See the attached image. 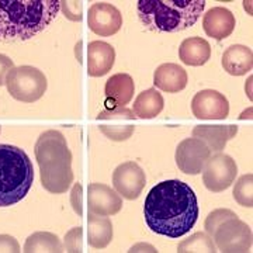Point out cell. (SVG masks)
<instances>
[{
	"mask_svg": "<svg viewBox=\"0 0 253 253\" xmlns=\"http://www.w3.org/2000/svg\"><path fill=\"white\" fill-rule=\"evenodd\" d=\"M199 203L193 189L173 179L158 183L145 200V221L158 235L180 238L191 231L199 219Z\"/></svg>",
	"mask_w": 253,
	"mask_h": 253,
	"instance_id": "1",
	"label": "cell"
},
{
	"mask_svg": "<svg viewBox=\"0 0 253 253\" xmlns=\"http://www.w3.org/2000/svg\"><path fill=\"white\" fill-rule=\"evenodd\" d=\"M59 9V0H0V41L33 38L52 23Z\"/></svg>",
	"mask_w": 253,
	"mask_h": 253,
	"instance_id": "2",
	"label": "cell"
},
{
	"mask_svg": "<svg viewBox=\"0 0 253 253\" xmlns=\"http://www.w3.org/2000/svg\"><path fill=\"white\" fill-rule=\"evenodd\" d=\"M34 151L42 187L52 194L66 193L73 183V158L62 132L56 129L42 132Z\"/></svg>",
	"mask_w": 253,
	"mask_h": 253,
	"instance_id": "3",
	"label": "cell"
},
{
	"mask_svg": "<svg viewBox=\"0 0 253 253\" xmlns=\"http://www.w3.org/2000/svg\"><path fill=\"white\" fill-rule=\"evenodd\" d=\"M206 0H138L136 10L145 27L177 33L197 23Z\"/></svg>",
	"mask_w": 253,
	"mask_h": 253,
	"instance_id": "4",
	"label": "cell"
},
{
	"mask_svg": "<svg viewBox=\"0 0 253 253\" xmlns=\"http://www.w3.org/2000/svg\"><path fill=\"white\" fill-rule=\"evenodd\" d=\"M34 183V168L18 146L0 144V207L17 204Z\"/></svg>",
	"mask_w": 253,
	"mask_h": 253,
	"instance_id": "5",
	"label": "cell"
},
{
	"mask_svg": "<svg viewBox=\"0 0 253 253\" xmlns=\"http://www.w3.org/2000/svg\"><path fill=\"white\" fill-rule=\"evenodd\" d=\"M206 232L212 238L218 251L224 253L249 252L252 229L231 210H215L206 219Z\"/></svg>",
	"mask_w": 253,
	"mask_h": 253,
	"instance_id": "6",
	"label": "cell"
},
{
	"mask_svg": "<svg viewBox=\"0 0 253 253\" xmlns=\"http://www.w3.org/2000/svg\"><path fill=\"white\" fill-rule=\"evenodd\" d=\"M6 86L13 99L23 103H34L46 90V78L34 66H14L6 76Z\"/></svg>",
	"mask_w": 253,
	"mask_h": 253,
	"instance_id": "7",
	"label": "cell"
},
{
	"mask_svg": "<svg viewBox=\"0 0 253 253\" xmlns=\"http://www.w3.org/2000/svg\"><path fill=\"white\" fill-rule=\"evenodd\" d=\"M201 172L204 186L212 193H221L235 181L238 166L229 155L217 152L210 155Z\"/></svg>",
	"mask_w": 253,
	"mask_h": 253,
	"instance_id": "8",
	"label": "cell"
},
{
	"mask_svg": "<svg viewBox=\"0 0 253 253\" xmlns=\"http://www.w3.org/2000/svg\"><path fill=\"white\" fill-rule=\"evenodd\" d=\"M135 118L134 111L126 107H114L103 110L96 117L99 129L111 141L123 142L135 131Z\"/></svg>",
	"mask_w": 253,
	"mask_h": 253,
	"instance_id": "9",
	"label": "cell"
},
{
	"mask_svg": "<svg viewBox=\"0 0 253 253\" xmlns=\"http://www.w3.org/2000/svg\"><path fill=\"white\" fill-rule=\"evenodd\" d=\"M146 184L145 172L135 162L121 163L113 172V186L121 197L135 200Z\"/></svg>",
	"mask_w": 253,
	"mask_h": 253,
	"instance_id": "10",
	"label": "cell"
},
{
	"mask_svg": "<svg viewBox=\"0 0 253 253\" xmlns=\"http://www.w3.org/2000/svg\"><path fill=\"white\" fill-rule=\"evenodd\" d=\"M210 155L211 152L204 142L197 138H187L177 145L174 158L180 172L196 176L201 173Z\"/></svg>",
	"mask_w": 253,
	"mask_h": 253,
	"instance_id": "11",
	"label": "cell"
},
{
	"mask_svg": "<svg viewBox=\"0 0 253 253\" xmlns=\"http://www.w3.org/2000/svg\"><path fill=\"white\" fill-rule=\"evenodd\" d=\"M191 111L199 120H225L229 114V101L217 90H201L191 101Z\"/></svg>",
	"mask_w": 253,
	"mask_h": 253,
	"instance_id": "12",
	"label": "cell"
},
{
	"mask_svg": "<svg viewBox=\"0 0 253 253\" xmlns=\"http://www.w3.org/2000/svg\"><path fill=\"white\" fill-rule=\"evenodd\" d=\"M90 30L100 37H111L120 31L123 17L120 10L110 3H94L87 14Z\"/></svg>",
	"mask_w": 253,
	"mask_h": 253,
	"instance_id": "13",
	"label": "cell"
},
{
	"mask_svg": "<svg viewBox=\"0 0 253 253\" xmlns=\"http://www.w3.org/2000/svg\"><path fill=\"white\" fill-rule=\"evenodd\" d=\"M89 211L96 215H116L123 207V200L117 191L101 183H91L87 189Z\"/></svg>",
	"mask_w": 253,
	"mask_h": 253,
	"instance_id": "14",
	"label": "cell"
},
{
	"mask_svg": "<svg viewBox=\"0 0 253 253\" xmlns=\"http://www.w3.org/2000/svg\"><path fill=\"white\" fill-rule=\"evenodd\" d=\"M116 62V49L103 41H93L87 46V73L91 78L104 76Z\"/></svg>",
	"mask_w": 253,
	"mask_h": 253,
	"instance_id": "15",
	"label": "cell"
},
{
	"mask_svg": "<svg viewBox=\"0 0 253 253\" xmlns=\"http://www.w3.org/2000/svg\"><path fill=\"white\" fill-rule=\"evenodd\" d=\"M203 28L206 34L217 41L225 40L235 28V17L225 7H212L203 17Z\"/></svg>",
	"mask_w": 253,
	"mask_h": 253,
	"instance_id": "16",
	"label": "cell"
},
{
	"mask_svg": "<svg viewBox=\"0 0 253 253\" xmlns=\"http://www.w3.org/2000/svg\"><path fill=\"white\" fill-rule=\"evenodd\" d=\"M236 126H197L193 129V138L207 145L210 152L217 154L225 149L226 144L236 135Z\"/></svg>",
	"mask_w": 253,
	"mask_h": 253,
	"instance_id": "17",
	"label": "cell"
},
{
	"mask_svg": "<svg viewBox=\"0 0 253 253\" xmlns=\"http://www.w3.org/2000/svg\"><path fill=\"white\" fill-rule=\"evenodd\" d=\"M135 91V83L132 78L126 73H117L111 76L109 81L106 82V97L107 101L106 104L111 106L110 109L114 107H126Z\"/></svg>",
	"mask_w": 253,
	"mask_h": 253,
	"instance_id": "18",
	"label": "cell"
},
{
	"mask_svg": "<svg viewBox=\"0 0 253 253\" xmlns=\"http://www.w3.org/2000/svg\"><path fill=\"white\" fill-rule=\"evenodd\" d=\"M187 72L177 63H163L154 73L155 86L166 93H177L187 84Z\"/></svg>",
	"mask_w": 253,
	"mask_h": 253,
	"instance_id": "19",
	"label": "cell"
},
{
	"mask_svg": "<svg viewBox=\"0 0 253 253\" xmlns=\"http://www.w3.org/2000/svg\"><path fill=\"white\" fill-rule=\"evenodd\" d=\"M222 66L232 76H242L253 66V52L249 46L231 45L222 54Z\"/></svg>",
	"mask_w": 253,
	"mask_h": 253,
	"instance_id": "20",
	"label": "cell"
},
{
	"mask_svg": "<svg viewBox=\"0 0 253 253\" xmlns=\"http://www.w3.org/2000/svg\"><path fill=\"white\" fill-rule=\"evenodd\" d=\"M211 56V46L204 38L191 37L184 40L179 48V58L184 65L203 66Z\"/></svg>",
	"mask_w": 253,
	"mask_h": 253,
	"instance_id": "21",
	"label": "cell"
},
{
	"mask_svg": "<svg viewBox=\"0 0 253 253\" xmlns=\"http://www.w3.org/2000/svg\"><path fill=\"white\" fill-rule=\"evenodd\" d=\"M87 242L94 249H104L113 241V224L104 215L90 214L87 218Z\"/></svg>",
	"mask_w": 253,
	"mask_h": 253,
	"instance_id": "22",
	"label": "cell"
},
{
	"mask_svg": "<svg viewBox=\"0 0 253 253\" xmlns=\"http://www.w3.org/2000/svg\"><path fill=\"white\" fill-rule=\"evenodd\" d=\"M163 106H165V101H163L162 94L152 87L138 94L132 111L136 117L142 118V120H151L161 114Z\"/></svg>",
	"mask_w": 253,
	"mask_h": 253,
	"instance_id": "23",
	"label": "cell"
},
{
	"mask_svg": "<svg viewBox=\"0 0 253 253\" xmlns=\"http://www.w3.org/2000/svg\"><path fill=\"white\" fill-rule=\"evenodd\" d=\"M26 253H37V252H63V245L61 239L51 232H36L30 235L24 245Z\"/></svg>",
	"mask_w": 253,
	"mask_h": 253,
	"instance_id": "24",
	"label": "cell"
},
{
	"mask_svg": "<svg viewBox=\"0 0 253 253\" xmlns=\"http://www.w3.org/2000/svg\"><path fill=\"white\" fill-rule=\"evenodd\" d=\"M177 252L187 253V252H217V246L214 244L212 238L208 234L197 232L194 235H191L187 239H184L183 242L177 246Z\"/></svg>",
	"mask_w": 253,
	"mask_h": 253,
	"instance_id": "25",
	"label": "cell"
},
{
	"mask_svg": "<svg viewBox=\"0 0 253 253\" xmlns=\"http://www.w3.org/2000/svg\"><path fill=\"white\" fill-rule=\"evenodd\" d=\"M234 199L242 207L252 208L253 206V174L248 173L236 180L234 186Z\"/></svg>",
	"mask_w": 253,
	"mask_h": 253,
	"instance_id": "26",
	"label": "cell"
},
{
	"mask_svg": "<svg viewBox=\"0 0 253 253\" xmlns=\"http://www.w3.org/2000/svg\"><path fill=\"white\" fill-rule=\"evenodd\" d=\"M65 249L68 252H83V228L76 226L65 235Z\"/></svg>",
	"mask_w": 253,
	"mask_h": 253,
	"instance_id": "27",
	"label": "cell"
},
{
	"mask_svg": "<svg viewBox=\"0 0 253 253\" xmlns=\"http://www.w3.org/2000/svg\"><path fill=\"white\" fill-rule=\"evenodd\" d=\"M65 16L71 20H81L82 18V3L79 1H61Z\"/></svg>",
	"mask_w": 253,
	"mask_h": 253,
	"instance_id": "28",
	"label": "cell"
},
{
	"mask_svg": "<svg viewBox=\"0 0 253 253\" xmlns=\"http://www.w3.org/2000/svg\"><path fill=\"white\" fill-rule=\"evenodd\" d=\"M83 187L81 183H76L73 186L72 194H71V203H72L73 210L76 211L78 215H83Z\"/></svg>",
	"mask_w": 253,
	"mask_h": 253,
	"instance_id": "29",
	"label": "cell"
},
{
	"mask_svg": "<svg viewBox=\"0 0 253 253\" xmlns=\"http://www.w3.org/2000/svg\"><path fill=\"white\" fill-rule=\"evenodd\" d=\"M0 252H6V253L21 252L17 239H16L14 236L0 235Z\"/></svg>",
	"mask_w": 253,
	"mask_h": 253,
	"instance_id": "30",
	"label": "cell"
},
{
	"mask_svg": "<svg viewBox=\"0 0 253 253\" xmlns=\"http://www.w3.org/2000/svg\"><path fill=\"white\" fill-rule=\"evenodd\" d=\"M13 68H14V63L9 56L0 54V86L6 84V76Z\"/></svg>",
	"mask_w": 253,
	"mask_h": 253,
	"instance_id": "31",
	"label": "cell"
},
{
	"mask_svg": "<svg viewBox=\"0 0 253 253\" xmlns=\"http://www.w3.org/2000/svg\"><path fill=\"white\" fill-rule=\"evenodd\" d=\"M0 131H1V128H0Z\"/></svg>",
	"mask_w": 253,
	"mask_h": 253,
	"instance_id": "32",
	"label": "cell"
}]
</instances>
